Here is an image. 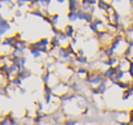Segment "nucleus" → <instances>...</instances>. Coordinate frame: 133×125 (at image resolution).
Masks as SVG:
<instances>
[{
	"instance_id": "f257e3e1",
	"label": "nucleus",
	"mask_w": 133,
	"mask_h": 125,
	"mask_svg": "<svg viewBox=\"0 0 133 125\" xmlns=\"http://www.w3.org/2000/svg\"><path fill=\"white\" fill-rule=\"evenodd\" d=\"M85 80H86L88 84H91L94 86H98V85H101L104 81L102 72H89V74L86 76Z\"/></svg>"
},
{
	"instance_id": "f03ea898",
	"label": "nucleus",
	"mask_w": 133,
	"mask_h": 125,
	"mask_svg": "<svg viewBox=\"0 0 133 125\" xmlns=\"http://www.w3.org/2000/svg\"><path fill=\"white\" fill-rule=\"evenodd\" d=\"M9 30H11V22L5 18H2L0 20V37H3Z\"/></svg>"
},
{
	"instance_id": "7ed1b4c3",
	"label": "nucleus",
	"mask_w": 133,
	"mask_h": 125,
	"mask_svg": "<svg viewBox=\"0 0 133 125\" xmlns=\"http://www.w3.org/2000/svg\"><path fill=\"white\" fill-rule=\"evenodd\" d=\"M18 42V39L16 38V35H12V37H7L4 40H3V46H5V47H11L12 50L15 48V46H16V43Z\"/></svg>"
},
{
	"instance_id": "20e7f679",
	"label": "nucleus",
	"mask_w": 133,
	"mask_h": 125,
	"mask_svg": "<svg viewBox=\"0 0 133 125\" xmlns=\"http://www.w3.org/2000/svg\"><path fill=\"white\" fill-rule=\"evenodd\" d=\"M64 33H65V35H66V38H68V39L76 38V29L72 25H66V27L64 29Z\"/></svg>"
},
{
	"instance_id": "39448f33",
	"label": "nucleus",
	"mask_w": 133,
	"mask_h": 125,
	"mask_svg": "<svg viewBox=\"0 0 133 125\" xmlns=\"http://www.w3.org/2000/svg\"><path fill=\"white\" fill-rule=\"evenodd\" d=\"M33 76V73L29 71V69H26V68H24V69H21V71H18V73L16 74V77L17 78H20V80H26V78H29V77H31Z\"/></svg>"
},
{
	"instance_id": "423d86ee",
	"label": "nucleus",
	"mask_w": 133,
	"mask_h": 125,
	"mask_svg": "<svg viewBox=\"0 0 133 125\" xmlns=\"http://www.w3.org/2000/svg\"><path fill=\"white\" fill-rule=\"evenodd\" d=\"M117 63H119V59L115 56V57H111V59H106L102 61V64H104L107 68H114L117 65Z\"/></svg>"
},
{
	"instance_id": "0eeeda50",
	"label": "nucleus",
	"mask_w": 133,
	"mask_h": 125,
	"mask_svg": "<svg viewBox=\"0 0 133 125\" xmlns=\"http://www.w3.org/2000/svg\"><path fill=\"white\" fill-rule=\"evenodd\" d=\"M78 20H80V21H84V22H86V24L89 25V24H91V22L94 21V15H91L90 12H84L82 16H81Z\"/></svg>"
},
{
	"instance_id": "6e6552de",
	"label": "nucleus",
	"mask_w": 133,
	"mask_h": 125,
	"mask_svg": "<svg viewBox=\"0 0 133 125\" xmlns=\"http://www.w3.org/2000/svg\"><path fill=\"white\" fill-rule=\"evenodd\" d=\"M68 7H69L68 12H77L81 8V4H80V2H77V0H69V2H68Z\"/></svg>"
},
{
	"instance_id": "1a4fd4ad",
	"label": "nucleus",
	"mask_w": 133,
	"mask_h": 125,
	"mask_svg": "<svg viewBox=\"0 0 133 125\" xmlns=\"http://www.w3.org/2000/svg\"><path fill=\"white\" fill-rule=\"evenodd\" d=\"M52 76H54L52 72L44 71V72L41 74V80H42V82H43L44 85H50V81H51V77H52Z\"/></svg>"
},
{
	"instance_id": "9d476101",
	"label": "nucleus",
	"mask_w": 133,
	"mask_h": 125,
	"mask_svg": "<svg viewBox=\"0 0 133 125\" xmlns=\"http://www.w3.org/2000/svg\"><path fill=\"white\" fill-rule=\"evenodd\" d=\"M75 63L76 64H78L80 67H85V65H88L89 64V59L86 57V56H76L75 57Z\"/></svg>"
},
{
	"instance_id": "9b49d317",
	"label": "nucleus",
	"mask_w": 133,
	"mask_h": 125,
	"mask_svg": "<svg viewBox=\"0 0 133 125\" xmlns=\"http://www.w3.org/2000/svg\"><path fill=\"white\" fill-rule=\"evenodd\" d=\"M50 46H51L52 50H59L61 47V42H60V39L57 37H52L50 39Z\"/></svg>"
},
{
	"instance_id": "f8f14e48",
	"label": "nucleus",
	"mask_w": 133,
	"mask_h": 125,
	"mask_svg": "<svg viewBox=\"0 0 133 125\" xmlns=\"http://www.w3.org/2000/svg\"><path fill=\"white\" fill-rule=\"evenodd\" d=\"M76 74L78 76V77H84L85 76V78H86V76L89 74V69L88 68H85V67H78L77 68V71H76Z\"/></svg>"
},
{
	"instance_id": "ddd939ff",
	"label": "nucleus",
	"mask_w": 133,
	"mask_h": 125,
	"mask_svg": "<svg viewBox=\"0 0 133 125\" xmlns=\"http://www.w3.org/2000/svg\"><path fill=\"white\" fill-rule=\"evenodd\" d=\"M107 82H108V81H106V80H104L101 85H98V86H97V87H98V90H99V94H101V95H103V94L107 91V89H108V84H107Z\"/></svg>"
},
{
	"instance_id": "4468645a",
	"label": "nucleus",
	"mask_w": 133,
	"mask_h": 125,
	"mask_svg": "<svg viewBox=\"0 0 133 125\" xmlns=\"http://www.w3.org/2000/svg\"><path fill=\"white\" fill-rule=\"evenodd\" d=\"M132 95H133V85L130 86V89H129V90H125V91H123L121 99H123V100H128V99H129Z\"/></svg>"
},
{
	"instance_id": "2eb2a0df",
	"label": "nucleus",
	"mask_w": 133,
	"mask_h": 125,
	"mask_svg": "<svg viewBox=\"0 0 133 125\" xmlns=\"http://www.w3.org/2000/svg\"><path fill=\"white\" fill-rule=\"evenodd\" d=\"M29 52H30V55H31L35 60H38V59H41V57H42V53H41V51H39L38 48H30V50H29Z\"/></svg>"
},
{
	"instance_id": "dca6fc26",
	"label": "nucleus",
	"mask_w": 133,
	"mask_h": 125,
	"mask_svg": "<svg viewBox=\"0 0 133 125\" xmlns=\"http://www.w3.org/2000/svg\"><path fill=\"white\" fill-rule=\"evenodd\" d=\"M89 29H90V31H91L94 35H97V34L101 31V30H99V26H98V25H97L94 21H93L91 24H89Z\"/></svg>"
},
{
	"instance_id": "f3484780",
	"label": "nucleus",
	"mask_w": 133,
	"mask_h": 125,
	"mask_svg": "<svg viewBox=\"0 0 133 125\" xmlns=\"http://www.w3.org/2000/svg\"><path fill=\"white\" fill-rule=\"evenodd\" d=\"M66 17H68V20L71 22H76L78 21V17H77V12H68V15H66Z\"/></svg>"
},
{
	"instance_id": "a211bd4d",
	"label": "nucleus",
	"mask_w": 133,
	"mask_h": 125,
	"mask_svg": "<svg viewBox=\"0 0 133 125\" xmlns=\"http://www.w3.org/2000/svg\"><path fill=\"white\" fill-rule=\"evenodd\" d=\"M77 124H78V121L75 119H68L64 121V125H77Z\"/></svg>"
},
{
	"instance_id": "6ab92c4d",
	"label": "nucleus",
	"mask_w": 133,
	"mask_h": 125,
	"mask_svg": "<svg viewBox=\"0 0 133 125\" xmlns=\"http://www.w3.org/2000/svg\"><path fill=\"white\" fill-rule=\"evenodd\" d=\"M51 30H52V33H54V37H59V34L61 33V30H60L59 27H51Z\"/></svg>"
},
{
	"instance_id": "aec40b11",
	"label": "nucleus",
	"mask_w": 133,
	"mask_h": 125,
	"mask_svg": "<svg viewBox=\"0 0 133 125\" xmlns=\"http://www.w3.org/2000/svg\"><path fill=\"white\" fill-rule=\"evenodd\" d=\"M76 56H81V57L85 56V50H84V48H78L77 52H76Z\"/></svg>"
},
{
	"instance_id": "412c9836",
	"label": "nucleus",
	"mask_w": 133,
	"mask_h": 125,
	"mask_svg": "<svg viewBox=\"0 0 133 125\" xmlns=\"http://www.w3.org/2000/svg\"><path fill=\"white\" fill-rule=\"evenodd\" d=\"M90 93H91V95H101L98 87H91V89H90Z\"/></svg>"
},
{
	"instance_id": "4be33fe9",
	"label": "nucleus",
	"mask_w": 133,
	"mask_h": 125,
	"mask_svg": "<svg viewBox=\"0 0 133 125\" xmlns=\"http://www.w3.org/2000/svg\"><path fill=\"white\" fill-rule=\"evenodd\" d=\"M13 15H15V17H22V15H24V13H22V11H21V9H16Z\"/></svg>"
},
{
	"instance_id": "5701e85b",
	"label": "nucleus",
	"mask_w": 133,
	"mask_h": 125,
	"mask_svg": "<svg viewBox=\"0 0 133 125\" xmlns=\"http://www.w3.org/2000/svg\"><path fill=\"white\" fill-rule=\"evenodd\" d=\"M37 112H42L43 111V103H41V102H37Z\"/></svg>"
},
{
	"instance_id": "b1692460",
	"label": "nucleus",
	"mask_w": 133,
	"mask_h": 125,
	"mask_svg": "<svg viewBox=\"0 0 133 125\" xmlns=\"http://www.w3.org/2000/svg\"><path fill=\"white\" fill-rule=\"evenodd\" d=\"M29 3H26V2H17L16 3V5L18 7V8H22V7H25V5H28Z\"/></svg>"
},
{
	"instance_id": "393cba45",
	"label": "nucleus",
	"mask_w": 133,
	"mask_h": 125,
	"mask_svg": "<svg viewBox=\"0 0 133 125\" xmlns=\"http://www.w3.org/2000/svg\"><path fill=\"white\" fill-rule=\"evenodd\" d=\"M128 116H129V119H128L129 121H128V122H129V124H133V109L129 111V115H128Z\"/></svg>"
},
{
	"instance_id": "a878e982",
	"label": "nucleus",
	"mask_w": 133,
	"mask_h": 125,
	"mask_svg": "<svg viewBox=\"0 0 133 125\" xmlns=\"http://www.w3.org/2000/svg\"><path fill=\"white\" fill-rule=\"evenodd\" d=\"M20 91H21V94H26V89H24V87H20Z\"/></svg>"
},
{
	"instance_id": "bb28decb",
	"label": "nucleus",
	"mask_w": 133,
	"mask_h": 125,
	"mask_svg": "<svg viewBox=\"0 0 133 125\" xmlns=\"http://www.w3.org/2000/svg\"><path fill=\"white\" fill-rule=\"evenodd\" d=\"M3 43V37H0V44Z\"/></svg>"
},
{
	"instance_id": "cd10ccee",
	"label": "nucleus",
	"mask_w": 133,
	"mask_h": 125,
	"mask_svg": "<svg viewBox=\"0 0 133 125\" xmlns=\"http://www.w3.org/2000/svg\"><path fill=\"white\" fill-rule=\"evenodd\" d=\"M33 125H42V124H33Z\"/></svg>"
},
{
	"instance_id": "c85d7f7f",
	"label": "nucleus",
	"mask_w": 133,
	"mask_h": 125,
	"mask_svg": "<svg viewBox=\"0 0 133 125\" xmlns=\"http://www.w3.org/2000/svg\"><path fill=\"white\" fill-rule=\"evenodd\" d=\"M129 125H133V124H129Z\"/></svg>"
},
{
	"instance_id": "c756f323",
	"label": "nucleus",
	"mask_w": 133,
	"mask_h": 125,
	"mask_svg": "<svg viewBox=\"0 0 133 125\" xmlns=\"http://www.w3.org/2000/svg\"><path fill=\"white\" fill-rule=\"evenodd\" d=\"M132 82H133V80H132Z\"/></svg>"
}]
</instances>
